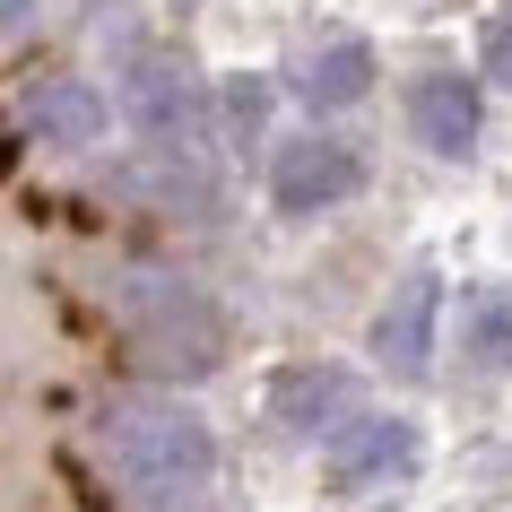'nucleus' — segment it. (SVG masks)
<instances>
[{
    "mask_svg": "<svg viewBox=\"0 0 512 512\" xmlns=\"http://www.w3.org/2000/svg\"><path fill=\"white\" fill-rule=\"evenodd\" d=\"M122 452H131L139 486H157V495L200 486V469H209V443H200V426H191V417H139Z\"/></svg>",
    "mask_w": 512,
    "mask_h": 512,
    "instance_id": "f257e3e1",
    "label": "nucleus"
}]
</instances>
